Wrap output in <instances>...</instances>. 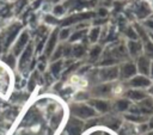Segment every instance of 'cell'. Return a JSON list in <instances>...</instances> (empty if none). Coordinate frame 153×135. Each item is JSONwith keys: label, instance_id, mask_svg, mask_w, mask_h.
<instances>
[{"label": "cell", "instance_id": "d6986e66", "mask_svg": "<svg viewBox=\"0 0 153 135\" xmlns=\"http://www.w3.org/2000/svg\"><path fill=\"white\" fill-rule=\"evenodd\" d=\"M84 36H85V31H84V30H80V31H75L74 33H72V35L69 36V39H71L72 42H74V41H78V39L82 38Z\"/></svg>", "mask_w": 153, "mask_h": 135}, {"label": "cell", "instance_id": "f35d334b", "mask_svg": "<svg viewBox=\"0 0 153 135\" xmlns=\"http://www.w3.org/2000/svg\"><path fill=\"white\" fill-rule=\"evenodd\" d=\"M104 135H109V134H104Z\"/></svg>", "mask_w": 153, "mask_h": 135}, {"label": "cell", "instance_id": "ffe728a7", "mask_svg": "<svg viewBox=\"0 0 153 135\" xmlns=\"http://www.w3.org/2000/svg\"><path fill=\"white\" fill-rule=\"evenodd\" d=\"M61 68H62V61H55L51 65V73L53 74H59Z\"/></svg>", "mask_w": 153, "mask_h": 135}, {"label": "cell", "instance_id": "5b68a950", "mask_svg": "<svg viewBox=\"0 0 153 135\" xmlns=\"http://www.w3.org/2000/svg\"><path fill=\"white\" fill-rule=\"evenodd\" d=\"M117 75H118L117 67H106L99 72V76L103 80H114L117 78Z\"/></svg>", "mask_w": 153, "mask_h": 135}, {"label": "cell", "instance_id": "ac0fdd59", "mask_svg": "<svg viewBox=\"0 0 153 135\" xmlns=\"http://www.w3.org/2000/svg\"><path fill=\"white\" fill-rule=\"evenodd\" d=\"M126 35H127V37L129 38V41H135V39L139 38L136 31H135L133 27H128V29L126 30Z\"/></svg>", "mask_w": 153, "mask_h": 135}, {"label": "cell", "instance_id": "4dcf8cb0", "mask_svg": "<svg viewBox=\"0 0 153 135\" xmlns=\"http://www.w3.org/2000/svg\"><path fill=\"white\" fill-rule=\"evenodd\" d=\"M146 26L153 32V20H152V19H148V20L146 22Z\"/></svg>", "mask_w": 153, "mask_h": 135}, {"label": "cell", "instance_id": "ba28073f", "mask_svg": "<svg viewBox=\"0 0 153 135\" xmlns=\"http://www.w3.org/2000/svg\"><path fill=\"white\" fill-rule=\"evenodd\" d=\"M137 68H139V72H141L142 74H148V72H149V60L145 56H141L137 60Z\"/></svg>", "mask_w": 153, "mask_h": 135}, {"label": "cell", "instance_id": "52a82bcc", "mask_svg": "<svg viewBox=\"0 0 153 135\" xmlns=\"http://www.w3.org/2000/svg\"><path fill=\"white\" fill-rule=\"evenodd\" d=\"M135 73H136V67H135L133 63H126V65H123L122 68H121V75H122L123 78L133 76Z\"/></svg>", "mask_w": 153, "mask_h": 135}, {"label": "cell", "instance_id": "9a60e30c", "mask_svg": "<svg viewBox=\"0 0 153 135\" xmlns=\"http://www.w3.org/2000/svg\"><path fill=\"white\" fill-rule=\"evenodd\" d=\"M127 96H128V98L134 99V100H142L145 98V93L141 91H129Z\"/></svg>", "mask_w": 153, "mask_h": 135}, {"label": "cell", "instance_id": "d590c367", "mask_svg": "<svg viewBox=\"0 0 153 135\" xmlns=\"http://www.w3.org/2000/svg\"><path fill=\"white\" fill-rule=\"evenodd\" d=\"M151 19H152V20H153V14H152V16H151Z\"/></svg>", "mask_w": 153, "mask_h": 135}, {"label": "cell", "instance_id": "7a4b0ae2", "mask_svg": "<svg viewBox=\"0 0 153 135\" xmlns=\"http://www.w3.org/2000/svg\"><path fill=\"white\" fill-rule=\"evenodd\" d=\"M19 30H20V25H19V24H16V25L11 26V27L7 30V32L5 33V41H4V44H2L4 49L8 48V47L12 44V42L16 39V37H17Z\"/></svg>", "mask_w": 153, "mask_h": 135}, {"label": "cell", "instance_id": "7c38bea8", "mask_svg": "<svg viewBox=\"0 0 153 135\" xmlns=\"http://www.w3.org/2000/svg\"><path fill=\"white\" fill-rule=\"evenodd\" d=\"M91 104L98 110V111H100V112H106L108 110H109V104L106 103V102H104V100H92L91 102Z\"/></svg>", "mask_w": 153, "mask_h": 135}, {"label": "cell", "instance_id": "484cf974", "mask_svg": "<svg viewBox=\"0 0 153 135\" xmlns=\"http://www.w3.org/2000/svg\"><path fill=\"white\" fill-rule=\"evenodd\" d=\"M5 62H6L8 66L13 67V66H14V54H13V55H12V54H11V55H8V56L5 59Z\"/></svg>", "mask_w": 153, "mask_h": 135}, {"label": "cell", "instance_id": "f1b7e54d", "mask_svg": "<svg viewBox=\"0 0 153 135\" xmlns=\"http://www.w3.org/2000/svg\"><path fill=\"white\" fill-rule=\"evenodd\" d=\"M62 53H63V49H62V48H59V49L55 51V54L53 55V59H54V60H57V59L62 55Z\"/></svg>", "mask_w": 153, "mask_h": 135}, {"label": "cell", "instance_id": "7402d4cb", "mask_svg": "<svg viewBox=\"0 0 153 135\" xmlns=\"http://www.w3.org/2000/svg\"><path fill=\"white\" fill-rule=\"evenodd\" d=\"M100 50H102V49H100V47H98V45H97V47H94V48L90 51V57H91L92 60H96V59L100 55Z\"/></svg>", "mask_w": 153, "mask_h": 135}, {"label": "cell", "instance_id": "d6a6232c", "mask_svg": "<svg viewBox=\"0 0 153 135\" xmlns=\"http://www.w3.org/2000/svg\"><path fill=\"white\" fill-rule=\"evenodd\" d=\"M148 125H149V128H153V117L151 118V121H149V123H148Z\"/></svg>", "mask_w": 153, "mask_h": 135}, {"label": "cell", "instance_id": "3957f363", "mask_svg": "<svg viewBox=\"0 0 153 135\" xmlns=\"http://www.w3.org/2000/svg\"><path fill=\"white\" fill-rule=\"evenodd\" d=\"M27 43H29V33L26 31H24L20 33L19 38L14 43V48H13L14 54H19L22 50H24V48L27 45Z\"/></svg>", "mask_w": 153, "mask_h": 135}, {"label": "cell", "instance_id": "9c48e42d", "mask_svg": "<svg viewBox=\"0 0 153 135\" xmlns=\"http://www.w3.org/2000/svg\"><path fill=\"white\" fill-rule=\"evenodd\" d=\"M141 43L137 41V39H135V41H129L128 42V51H129V54L130 55H133V56H136L139 53H140V50H141Z\"/></svg>", "mask_w": 153, "mask_h": 135}, {"label": "cell", "instance_id": "1f68e13d", "mask_svg": "<svg viewBox=\"0 0 153 135\" xmlns=\"http://www.w3.org/2000/svg\"><path fill=\"white\" fill-rule=\"evenodd\" d=\"M98 14L103 17V16H105V14H106V11H105L104 8H100V10H99V12H98Z\"/></svg>", "mask_w": 153, "mask_h": 135}, {"label": "cell", "instance_id": "30bf717a", "mask_svg": "<svg viewBox=\"0 0 153 135\" xmlns=\"http://www.w3.org/2000/svg\"><path fill=\"white\" fill-rule=\"evenodd\" d=\"M130 85L135 87H143V86L149 85V80L145 76H135L134 79L130 80Z\"/></svg>", "mask_w": 153, "mask_h": 135}, {"label": "cell", "instance_id": "5bb4252c", "mask_svg": "<svg viewBox=\"0 0 153 135\" xmlns=\"http://www.w3.org/2000/svg\"><path fill=\"white\" fill-rule=\"evenodd\" d=\"M136 14H137L139 18H146V17L149 14V8H148L146 5L141 4V5L137 7V12H136Z\"/></svg>", "mask_w": 153, "mask_h": 135}, {"label": "cell", "instance_id": "83f0119b", "mask_svg": "<svg viewBox=\"0 0 153 135\" xmlns=\"http://www.w3.org/2000/svg\"><path fill=\"white\" fill-rule=\"evenodd\" d=\"M62 13H63V7H62L61 5H57V6L54 7V14H55V16H60V14H62Z\"/></svg>", "mask_w": 153, "mask_h": 135}, {"label": "cell", "instance_id": "277c9868", "mask_svg": "<svg viewBox=\"0 0 153 135\" xmlns=\"http://www.w3.org/2000/svg\"><path fill=\"white\" fill-rule=\"evenodd\" d=\"M81 130H82V123L76 119V118H72L69 122H68V125H67V133L69 135H80L81 134Z\"/></svg>", "mask_w": 153, "mask_h": 135}, {"label": "cell", "instance_id": "cb8c5ba5", "mask_svg": "<svg viewBox=\"0 0 153 135\" xmlns=\"http://www.w3.org/2000/svg\"><path fill=\"white\" fill-rule=\"evenodd\" d=\"M145 49H146L147 55L151 56V57H153V42L147 41V42H146V45H145Z\"/></svg>", "mask_w": 153, "mask_h": 135}, {"label": "cell", "instance_id": "836d02e7", "mask_svg": "<svg viewBox=\"0 0 153 135\" xmlns=\"http://www.w3.org/2000/svg\"><path fill=\"white\" fill-rule=\"evenodd\" d=\"M149 36H151V38L153 39V32H151V35H149Z\"/></svg>", "mask_w": 153, "mask_h": 135}, {"label": "cell", "instance_id": "603a6c76", "mask_svg": "<svg viewBox=\"0 0 153 135\" xmlns=\"http://www.w3.org/2000/svg\"><path fill=\"white\" fill-rule=\"evenodd\" d=\"M109 91H110V86H108V85H103V86H99L96 88L97 94H106Z\"/></svg>", "mask_w": 153, "mask_h": 135}, {"label": "cell", "instance_id": "4fadbf2b", "mask_svg": "<svg viewBox=\"0 0 153 135\" xmlns=\"http://www.w3.org/2000/svg\"><path fill=\"white\" fill-rule=\"evenodd\" d=\"M99 35H100V27L94 26L93 29H91L90 32H88V39H90V42H96L98 39Z\"/></svg>", "mask_w": 153, "mask_h": 135}, {"label": "cell", "instance_id": "e575fe53", "mask_svg": "<svg viewBox=\"0 0 153 135\" xmlns=\"http://www.w3.org/2000/svg\"><path fill=\"white\" fill-rule=\"evenodd\" d=\"M151 73H152V75H153V66H152V69H151Z\"/></svg>", "mask_w": 153, "mask_h": 135}, {"label": "cell", "instance_id": "44dd1931", "mask_svg": "<svg viewBox=\"0 0 153 135\" xmlns=\"http://www.w3.org/2000/svg\"><path fill=\"white\" fill-rule=\"evenodd\" d=\"M72 53H73V55L75 56V57H80L81 55H84V47H81V45H75L73 49H72Z\"/></svg>", "mask_w": 153, "mask_h": 135}, {"label": "cell", "instance_id": "d4e9b609", "mask_svg": "<svg viewBox=\"0 0 153 135\" xmlns=\"http://www.w3.org/2000/svg\"><path fill=\"white\" fill-rule=\"evenodd\" d=\"M105 124H106L108 127H111V128H117V127L120 125V121L116 119V118H114V117H111L108 122H105Z\"/></svg>", "mask_w": 153, "mask_h": 135}, {"label": "cell", "instance_id": "8d00e7d4", "mask_svg": "<svg viewBox=\"0 0 153 135\" xmlns=\"http://www.w3.org/2000/svg\"><path fill=\"white\" fill-rule=\"evenodd\" d=\"M148 135H153V131H152V133H149V134H148Z\"/></svg>", "mask_w": 153, "mask_h": 135}, {"label": "cell", "instance_id": "2e32d148", "mask_svg": "<svg viewBox=\"0 0 153 135\" xmlns=\"http://www.w3.org/2000/svg\"><path fill=\"white\" fill-rule=\"evenodd\" d=\"M71 35H72V31H71V29L67 27V26L62 27V30H60V31L57 32V36H59L61 39H67V38H69Z\"/></svg>", "mask_w": 153, "mask_h": 135}, {"label": "cell", "instance_id": "f546056e", "mask_svg": "<svg viewBox=\"0 0 153 135\" xmlns=\"http://www.w3.org/2000/svg\"><path fill=\"white\" fill-rule=\"evenodd\" d=\"M45 20H47L48 23H50V24H55V23L57 22V20H56L54 17H51V16H47V17H45Z\"/></svg>", "mask_w": 153, "mask_h": 135}, {"label": "cell", "instance_id": "8fae6325", "mask_svg": "<svg viewBox=\"0 0 153 135\" xmlns=\"http://www.w3.org/2000/svg\"><path fill=\"white\" fill-rule=\"evenodd\" d=\"M31 54H32V45L31 44H27L24 49V53L22 54V57H20V67L23 68V66L29 61V59L31 57Z\"/></svg>", "mask_w": 153, "mask_h": 135}, {"label": "cell", "instance_id": "74e56055", "mask_svg": "<svg viewBox=\"0 0 153 135\" xmlns=\"http://www.w3.org/2000/svg\"><path fill=\"white\" fill-rule=\"evenodd\" d=\"M53 1H59V0H53Z\"/></svg>", "mask_w": 153, "mask_h": 135}, {"label": "cell", "instance_id": "8992f818", "mask_svg": "<svg viewBox=\"0 0 153 135\" xmlns=\"http://www.w3.org/2000/svg\"><path fill=\"white\" fill-rule=\"evenodd\" d=\"M56 41H57V31H54L50 35V37H49V39L47 42V45H45V55H50L53 53V50L55 48V44H56Z\"/></svg>", "mask_w": 153, "mask_h": 135}, {"label": "cell", "instance_id": "6da1fadb", "mask_svg": "<svg viewBox=\"0 0 153 135\" xmlns=\"http://www.w3.org/2000/svg\"><path fill=\"white\" fill-rule=\"evenodd\" d=\"M71 111L74 116L80 117V118H88V117H93L96 115L94 110L86 105H74V106H72Z\"/></svg>", "mask_w": 153, "mask_h": 135}, {"label": "cell", "instance_id": "4316f807", "mask_svg": "<svg viewBox=\"0 0 153 135\" xmlns=\"http://www.w3.org/2000/svg\"><path fill=\"white\" fill-rule=\"evenodd\" d=\"M127 118L130 119V121H134V122H141V121L145 119V118L140 117L139 115H129V116H127Z\"/></svg>", "mask_w": 153, "mask_h": 135}, {"label": "cell", "instance_id": "e0dca14e", "mask_svg": "<svg viewBox=\"0 0 153 135\" xmlns=\"http://www.w3.org/2000/svg\"><path fill=\"white\" fill-rule=\"evenodd\" d=\"M116 108L117 110L120 111H124L129 108V100L128 99H120L117 103H116Z\"/></svg>", "mask_w": 153, "mask_h": 135}]
</instances>
